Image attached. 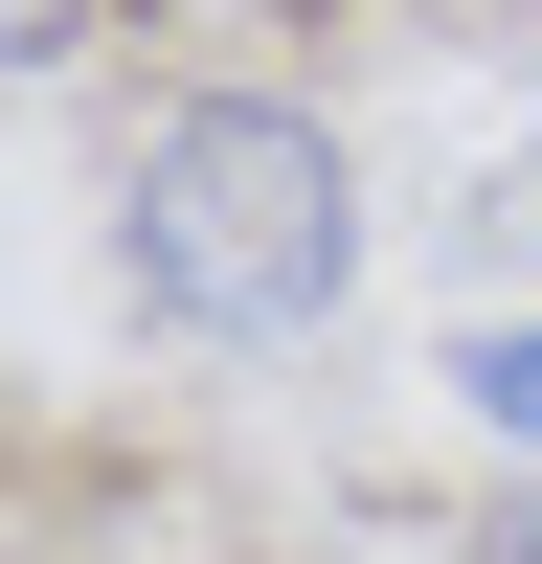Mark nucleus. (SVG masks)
Returning <instances> with one entry per match:
<instances>
[{
    "mask_svg": "<svg viewBox=\"0 0 542 564\" xmlns=\"http://www.w3.org/2000/svg\"><path fill=\"white\" fill-rule=\"evenodd\" d=\"M113 271L159 339H316L361 271V159L294 90H181L113 159Z\"/></svg>",
    "mask_w": 542,
    "mask_h": 564,
    "instance_id": "f257e3e1",
    "label": "nucleus"
},
{
    "mask_svg": "<svg viewBox=\"0 0 542 564\" xmlns=\"http://www.w3.org/2000/svg\"><path fill=\"white\" fill-rule=\"evenodd\" d=\"M452 384H475V406H497V430H542V316H497V339H475V361H452Z\"/></svg>",
    "mask_w": 542,
    "mask_h": 564,
    "instance_id": "f03ea898",
    "label": "nucleus"
},
{
    "mask_svg": "<svg viewBox=\"0 0 542 564\" xmlns=\"http://www.w3.org/2000/svg\"><path fill=\"white\" fill-rule=\"evenodd\" d=\"M90 23H113V0H0V68H68Z\"/></svg>",
    "mask_w": 542,
    "mask_h": 564,
    "instance_id": "7ed1b4c3",
    "label": "nucleus"
},
{
    "mask_svg": "<svg viewBox=\"0 0 542 564\" xmlns=\"http://www.w3.org/2000/svg\"><path fill=\"white\" fill-rule=\"evenodd\" d=\"M497 564H542V497H520V520H497Z\"/></svg>",
    "mask_w": 542,
    "mask_h": 564,
    "instance_id": "20e7f679",
    "label": "nucleus"
}]
</instances>
